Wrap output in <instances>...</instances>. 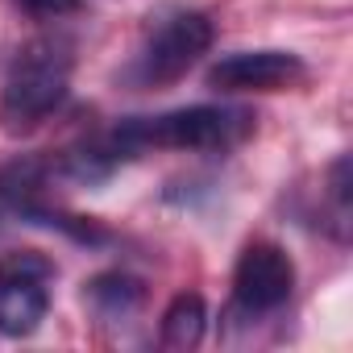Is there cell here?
<instances>
[{"instance_id": "cell-2", "label": "cell", "mask_w": 353, "mask_h": 353, "mask_svg": "<svg viewBox=\"0 0 353 353\" xmlns=\"http://www.w3.org/2000/svg\"><path fill=\"white\" fill-rule=\"evenodd\" d=\"M71 46L59 38H38L17 50L5 88H0V125L5 133H30L59 112L71 88Z\"/></svg>"}, {"instance_id": "cell-3", "label": "cell", "mask_w": 353, "mask_h": 353, "mask_svg": "<svg viewBox=\"0 0 353 353\" xmlns=\"http://www.w3.org/2000/svg\"><path fill=\"white\" fill-rule=\"evenodd\" d=\"M216 42V26L200 9H174L150 26L137 59H133V79L141 88H162L183 79Z\"/></svg>"}, {"instance_id": "cell-1", "label": "cell", "mask_w": 353, "mask_h": 353, "mask_svg": "<svg viewBox=\"0 0 353 353\" xmlns=\"http://www.w3.org/2000/svg\"><path fill=\"white\" fill-rule=\"evenodd\" d=\"M254 133V112L233 104H192L162 117H133L92 137L100 162L117 170L145 150H229Z\"/></svg>"}, {"instance_id": "cell-6", "label": "cell", "mask_w": 353, "mask_h": 353, "mask_svg": "<svg viewBox=\"0 0 353 353\" xmlns=\"http://www.w3.org/2000/svg\"><path fill=\"white\" fill-rule=\"evenodd\" d=\"M50 279L38 274H0V332L30 336L50 312Z\"/></svg>"}, {"instance_id": "cell-4", "label": "cell", "mask_w": 353, "mask_h": 353, "mask_svg": "<svg viewBox=\"0 0 353 353\" xmlns=\"http://www.w3.org/2000/svg\"><path fill=\"white\" fill-rule=\"evenodd\" d=\"M295 291V262L274 241H250L233 270V307L241 316H270Z\"/></svg>"}, {"instance_id": "cell-5", "label": "cell", "mask_w": 353, "mask_h": 353, "mask_svg": "<svg viewBox=\"0 0 353 353\" xmlns=\"http://www.w3.org/2000/svg\"><path fill=\"white\" fill-rule=\"evenodd\" d=\"M307 83V63L291 50H237L208 67V88L241 96V92H291Z\"/></svg>"}, {"instance_id": "cell-7", "label": "cell", "mask_w": 353, "mask_h": 353, "mask_svg": "<svg viewBox=\"0 0 353 353\" xmlns=\"http://www.w3.org/2000/svg\"><path fill=\"white\" fill-rule=\"evenodd\" d=\"M204 328H208V307L196 291H183L174 295L162 312V324H158V341L166 349H196L204 341Z\"/></svg>"}, {"instance_id": "cell-9", "label": "cell", "mask_w": 353, "mask_h": 353, "mask_svg": "<svg viewBox=\"0 0 353 353\" xmlns=\"http://www.w3.org/2000/svg\"><path fill=\"white\" fill-rule=\"evenodd\" d=\"M13 5L38 21H59V17H71L79 9V0H13Z\"/></svg>"}, {"instance_id": "cell-8", "label": "cell", "mask_w": 353, "mask_h": 353, "mask_svg": "<svg viewBox=\"0 0 353 353\" xmlns=\"http://www.w3.org/2000/svg\"><path fill=\"white\" fill-rule=\"evenodd\" d=\"M83 299L92 303V312H96V316H104V320H125L129 312H137V307H141L145 291H141V283H137L133 274L108 270V274H96V279L88 283Z\"/></svg>"}]
</instances>
